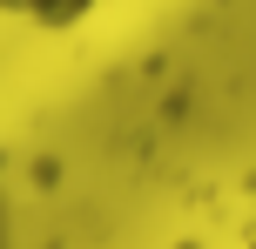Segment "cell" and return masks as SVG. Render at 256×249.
Wrapping results in <instances>:
<instances>
[{"label": "cell", "instance_id": "cell-1", "mask_svg": "<svg viewBox=\"0 0 256 249\" xmlns=\"http://www.w3.org/2000/svg\"><path fill=\"white\" fill-rule=\"evenodd\" d=\"M94 0H0V20H20V27H74Z\"/></svg>", "mask_w": 256, "mask_h": 249}, {"label": "cell", "instance_id": "cell-2", "mask_svg": "<svg viewBox=\"0 0 256 249\" xmlns=\"http://www.w3.org/2000/svg\"><path fill=\"white\" fill-rule=\"evenodd\" d=\"M243 249H256V236H250V243H243Z\"/></svg>", "mask_w": 256, "mask_h": 249}]
</instances>
